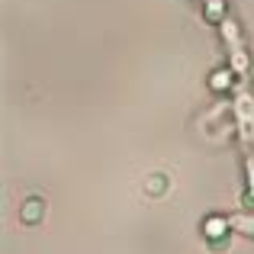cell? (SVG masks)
<instances>
[{"instance_id": "7", "label": "cell", "mask_w": 254, "mask_h": 254, "mask_svg": "<svg viewBox=\"0 0 254 254\" xmlns=\"http://www.w3.org/2000/svg\"><path fill=\"white\" fill-rule=\"evenodd\" d=\"M222 13H225V0H206V19L212 23H222Z\"/></svg>"}, {"instance_id": "1", "label": "cell", "mask_w": 254, "mask_h": 254, "mask_svg": "<svg viewBox=\"0 0 254 254\" xmlns=\"http://www.w3.org/2000/svg\"><path fill=\"white\" fill-rule=\"evenodd\" d=\"M222 39L229 45V58H232V71L235 74H248V52L242 45V36H238V26L235 19H222Z\"/></svg>"}, {"instance_id": "3", "label": "cell", "mask_w": 254, "mask_h": 254, "mask_svg": "<svg viewBox=\"0 0 254 254\" xmlns=\"http://www.w3.org/2000/svg\"><path fill=\"white\" fill-rule=\"evenodd\" d=\"M42 216H45V203L39 196H29L23 203V209H19V219H23L26 225H36V222H42Z\"/></svg>"}, {"instance_id": "5", "label": "cell", "mask_w": 254, "mask_h": 254, "mask_svg": "<svg viewBox=\"0 0 254 254\" xmlns=\"http://www.w3.org/2000/svg\"><path fill=\"white\" fill-rule=\"evenodd\" d=\"M232 81H235V71H232V68H222V71H216V74L209 77V87H212V90H229Z\"/></svg>"}, {"instance_id": "8", "label": "cell", "mask_w": 254, "mask_h": 254, "mask_svg": "<svg viewBox=\"0 0 254 254\" xmlns=\"http://www.w3.org/2000/svg\"><path fill=\"white\" fill-rule=\"evenodd\" d=\"M164 187H168V177H164V174H151L148 184H145V193H161Z\"/></svg>"}, {"instance_id": "6", "label": "cell", "mask_w": 254, "mask_h": 254, "mask_svg": "<svg viewBox=\"0 0 254 254\" xmlns=\"http://www.w3.org/2000/svg\"><path fill=\"white\" fill-rule=\"evenodd\" d=\"M232 229L245 232V235H254V216H245V212H235V216H229Z\"/></svg>"}, {"instance_id": "9", "label": "cell", "mask_w": 254, "mask_h": 254, "mask_svg": "<svg viewBox=\"0 0 254 254\" xmlns=\"http://www.w3.org/2000/svg\"><path fill=\"white\" fill-rule=\"evenodd\" d=\"M245 203L254 206V158H248V193H245Z\"/></svg>"}, {"instance_id": "4", "label": "cell", "mask_w": 254, "mask_h": 254, "mask_svg": "<svg viewBox=\"0 0 254 254\" xmlns=\"http://www.w3.org/2000/svg\"><path fill=\"white\" fill-rule=\"evenodd\" d=\"M203 229H206V235H209V242H219V238H225V232L232 229V222L222 219V216H209L203 222Z\"/></svg>"}, {"instance_id": "2", "label": "cell", "mask_w": 254, "mask_h": 254, "mask_svg": "<svg viewBox=\"0 0 254 254\" xmlns=\"http://www.w3.org/2000/svg\"><path fill=\"white\" fill-rule=\"evenodd\" d=\"M235 119H238V135L245 142H251L254 138V97L251 93H242L235 100Z\"/></svg>"}]
</instances>
